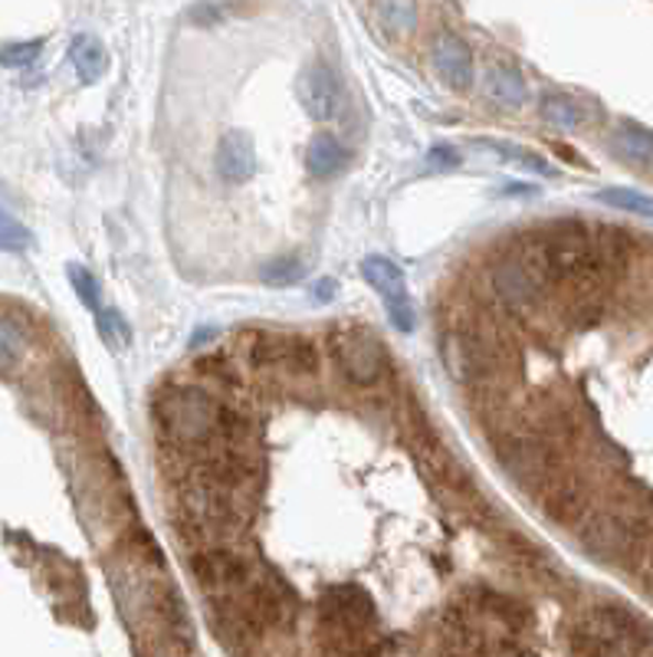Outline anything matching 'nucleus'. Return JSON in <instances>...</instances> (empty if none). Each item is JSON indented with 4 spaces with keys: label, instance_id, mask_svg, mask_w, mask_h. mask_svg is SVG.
<instances>
[{
    "label": "nucleus",
    "instance_id": "nucleus-1",
    "mask_svg": "<svg viewBox=\"0 0 653 657\" xmlns=\"http://www.w3.org/2000/svg\"><path fill=\"white\" fill-rule=\"evenodd\" d=\"M151 421L161 441H168L178 454L217 444H247L254 434V421L247 411L197 385H174L154 394Z\"/></svg>",
    "mask_w": 653,
    "mask_h": 657
},
{
    "label": "nucleus",
    "instance_id": "nucleus-2",
    "mask_svg": "<svg viewBox=\"0 0 653 657\" xmlns=\"http://www.w3.org/2000/svg\"><path fill=\"white\" fill-rule=\"evenodd\" d=\"M319 648L329 657H385L378 608L362 585H332L315 605Z\"/></svg>",
    "mask_w": 653,
    "mask_h": 657
},
{
    "label": "nucleus",
    "instance_id": "nucleus-3",
    "mask_svg": "<svg viewBox=\"0 0 653 657\" xmlns=\"http://www.w3.org/2000/svg\"><path fill=\"white\" fill-rule=\"evenodd\" d=\"M250 526L240 494L211 484H178L174 490V529L188 542L224 545L237 542Z\"/></svg>",
    "mask_w": 653,
    "mask_h": 657
},
{
    "label": "nucleus",
    "instance_id": "nucleus-4",
    "mask_svg": "<svg viewBox=\"0 0 653 657\" xmlns=\"http://www.w3.org/2000/svg\"><path fill=\"white\" fill-rule=\"evenodd\" d=\"M440 352L447 359V369L463 385H490L513 372V342L506 332L493 329L490 322L463 319L450 322L440 336Z\"/></svg>",
    "mask_w": 653,
    "mask_h": 657
},
{
    "label": "nucleus",
    "instance_id": "nucleus-5",
    "mask_svg": "<svg viewBox=\"0 0 653 657\" xmlns=\"http://www.w3.org/2000/svg\"><path fill=\"white\" fill-rule=\"evenodd\" d=\"M263 480V460L247 444H217L178 454V484H211L247 494Z\"/></svg>",
    "mask_w": 653,
    "mask_h": 657
},
{
    "label": "nucleus",
    "instance_id": "nucleus-6",
    "mask_svg": "<svg viewBox=\"0 0 653 657\" xmlns=\"http://www.w3.org/2000/svg\"><path fill=\"white\" fill-rule=\"evenodd\" d=\"M188 569H191V579L197 582V589L217 602V598H231V595H240L244 589H250L254 579L263 572V562L247 555L244 549H237L234 542H224V545L194 549Z\"/></svg>",
    "mask_w": 653,
    "mask_h": 657
},
{
    "label": "nucleus",
    "instance_id": "nucleus-7",
    "mask_svg": "<svg viewBox=\"0 0 653 657\" xmlns=\"http://www.w3.org/2000/svg\"><path fill=\"white\" fill-rule=\"evenodd\" d=\"M490 286L506 309H513L520 316H532L542 309L552 276L545 269L538 247L532 244V247H523L520 254H510L496 263L490 273Z\"/></svg>",
    "mask_w": 653,
    "mask_h": 657
},
{
    "label": "nucleus",
    "instance_id": "nucleus-8",
    "mask_svg": "<svg viewBox=\"0 0 653 657\" xmlns=\"http://www.w3.org/2000/svg\"><path fill=\"white\" fill-rule=\"evenodd\" d=\"M332 356H335V365L345 375V382L355 389H372L388 372V356H385L382 342L375 339V332H368V329L332 332Z\"/></svg>",
    "mask_w": 653,
    "mask_h": 657
},
{
    "label": "nucleus",
    "instance_id": "nucleus-9",
    "mask_svg": "<svg viewBox=\"0 0 653 657\" xmlns=\"http://www.w3.org/2000/svg\"><path fill=\"white\" fill-rule=\"evenodd\" d=\"M496 457L503 460V467L513 480L535 487V490L558 474V444H552L532 431L506 437L496 447Z\"/></svg>",
    "mask_w": 653,
    "mask_h": 657
},
{
    "label": "nucleus",
    "instance_id": "nucleus-10",
    "mask_svg": "<svg viewBox=\"0 0 653 657\" xmlns=\"http://www.w3.org/2000/svg\"><path fill=\"white\" fill-rule=\"evenodd\" d=\"M250 362L257 369H282L289 375H315L319 372V349L306 336L260 332L250 342Z\"/></svg>",
    "mask_w": 653,
    "mask_h": 657
},
{
    "label": "nucleus",
    "instance_id": "nucleus-11",
    "mask_svg": "<svg viewBox=\"0 0 653 657\" xmlns=\"http://www.w3.org/2000/svg\"><path fill=\"white\" fill-rule=\"evenodd\" d=\"M362 276L382 296L385 312H388L394 329L397 332H410L414 329V303L407 296L404 269L394 261H388V257H365L362 261Z\"/></svg>",
    "mask_w": 653,
    "mask_h": 657
},
{
    "label": "nucleus",
    "instance_id": "nucleus-12",
    "mask_svg": "<svg viewBox=\"0 0 653 657\" xmlns=\"http://www.w3.org/2000/svg\"><path fill=\"white\" fill-rule=\"evenodd\" d=\"M296 96H299V106L306 109V116L315 123H329L342 109V83H339L335 70L322 60H312L309 66H302V73L296 80Z\"/></svg>",
    "mask_w": 653,
    "mask_h": 657
},
{
    "label": "nucleus",
    "instance_id": "nucleus-13",
    "mask_svg": "<svg viewBox=\"0 0 653 657\" xmlns=\"http://www.w3.org/2000/svg\"><path fill=\"white\" fill-rule=\"evenodd\" d=\"M538 507L542 513L558 526L581 523L591 513V494L588 484L575 474H555L538 487Z\"/></svg>",
    "mask_w": 653,
    "mask_h": 657
},
{
    "label": "nucleus",
    "instance_id": "nucleus-14",
    "mask_svg": "<svg viewBox=\"0 0 653 657\" xmlns=\"http://www.w3.org/2000/svg\"><path fill=\"white\" fill-rule=\"evenodd\" d=\"M414 457H417L424 477H427L437 490L453 494V497H473V494H477L470 474L463 470V464H460L443 444H437L433 437H420V444H414Z\"/></svg>",
    "mask_w": 653,
    "mask_h": 657
},
{
    "label": "nucleus",
    "instance_id": "nucleus-15",
    "mask_svg": "<svg viewBox=\"0 0 653 657\" xmlns=\"http://www.w3.org/2000/svg\"><path fill=\"white\" fill-rule=\"evenodd\" d=\"M430 63L443 86L453 93H467L473 86V50L457 33H440L430 50Z\"/></svg>",
    "mask_w": 653,
    "mask_h": 657
},
{
    "label": "nucleus",
    "instance_id": "nucleus-16",
    "mask_svg": "<svg viewBox=\"0 0 653 657\" xmlns=\"http://www.w3.org/2000/svg\"><path fill=\"white\" fill-rule=\"evenodd\" d=\"M214 168L217 178L227 184H247L257 174V145L254 135L244 129L224 131L214 151Z\"/></svg>",
    "mask_w": 653,
    "mask_h": 657
},
{
    "label": "nucleus",
    "instance_id": "nucleus-17",
    "mask_svg": "<svg viewBox=\"0 0 653 657\" xmlns=\"http://www.w3.org/2000/svg\"><path fill=\"white\" fill-rule=\"evenodd\" d=\"M538 109H542V116L548 119V126L565 131L585 129V126H591L598 116H604L595 103L578 99V96H568V93H545V96L538 99Z\"/></svg>",
    "mask_w": 653,
    "mask_h": 657
},
{
    "label": "nucleus",
    "instance_id": "nucleus-18",
    "mask_svg": "<svg viewBox=\"0 0 653 657\" xmlns=\"http://www.w3.org/2000/svg\"><path fill=\"white\" fill-rule=\"evenodd\" d=\"M352 165V151L329 131H319L306 148V171L312 181H329Z\"/></svg>",
    "mask_w": 653,
    "mask_h": 657
},
{
    "label": "nucleus",
    "instance_id": "nucleus-19",
    "mask_svg": "<svg viewBox=\"0 0 653 657\" xmlns=\"http://www.w3.org/2000/svg\"><path fill=\"white\" fill-rule=\"evenodd\" d=\"M608 148L614 158L628 165H653V131L638 126V123H621L608 135Z\"/></svg>",
    "mask_w": 653,
    "mask_h": 657
},
{
    "label": "nucleus",
    "instance_id": "nucleus-20",
    "mask_svg": "<svg viewBox=\"0 0 653 657\" xmlns=\"http://www.w3.org/2000/svg\"><path fill=\"white\" fill-rule=\"evenodd\" d=\"M486 93H490V99H496L506 109H523L532 99L523 70H516L510 63H493L486 70Z\"/></svg>",
    "mask_w": 653,
    "mask_h": 657
},
{
    "label": "nucleus",
    "instance_id": "nucleus-21",
    "mask_svg": "<svg viewBox=\"0 0 653 657\" xmlns=\"http://www.w3.org/2000/svg\"><path fill=\"white\" fill-rule=\"evenodd\" d=\"M631 247H634V241H631L628 231L611 227V224L595 227V254H598L604 276H618L631 263Z\"/></svg>",
    "mask_w": 653,
    "mask_h": 657
},
{
    "label": "nucleus",
    "instance_id": "nucleus-22",
    "mask_svg": "<svg viewBox=\"0 0 653 657\" xmlns=\"http://www.w3.org/2000/svg\"><path fill=\"white\" fill-rule=\"evenodd\" d=\"M69 63H73V70L83 83H99L109 70V53L96 36L79 33L69 43Z\"/></svg>",
    "mask_w": 653,
    "mask_h": 657
},
{
    "label": "nucleus",
    "instance_id": "nucleus-23",
    "mask_svg": "<svg viewBox=\"0 0 653 657\" xmlns=\"http://www.w3.org/2000/svg\"><path fill=\"white\" fill-rule=\"evenodd\" d=\"M306 273H309V266L299 254H279V257H272V261H266L260 266V279L266 286H276V289L302 283Z\"/></svg>",
    "mask_w": 653,
    "mask_h": 657
},
{
    "label": "nucleus",
    "instance_id": "nucleus-24",
    "mask_svg": "<svg viewBox=\"0 0 653 657\" xmlns=\"http://www.w3.org/2000/svg\"><path fill=\"white\" fill-rule=\"evenodd\" d=\"M601 204L608 208H618V211H628V214H638V218H651L653 221V198L634 191V188H604L595 194Z\"/></svg>",
    "mask_w": 653,
    "mask_h": 657
},
{
    "label": "nucleus",
    "instance_id": "nucleus-25",
    "mask_svg": "<svg viewBox=\"0 0 653 657\" xmlns=\"http://www.w3.org/2000/svg\"><path fill=\"white\" fill-rule=\"evenodd\" d=\"M480 145H486V148H493V151H500L506 161H513V165H523L525 171H535V174H555V168L545 161V158H538L535 151H528V148H520V145H513V141H500V138H480Z\"/></svg>",
    "mask_w": 653,
    "mask_h": 657
},
{
    "label": "nucleus",
    "instance_id": "nucleus-26",
    "mask_svg": "<svg viewBox=\"0 0 653 657\" xmlns=\"http://www.w3.org/2000/svg\"><path fill=\"white\" fill-rule=\"evenodd\" d=\"M26 352V329L13 319V312H3V326H0V356H3V369L10 372Z\"/></svg>",
    "mask_w": 653,
    "mask_h": 657
},
{
    "label": "nucleus",
    "instance_id": "nucleus-27",
    "mask_svg": "<svg viewBox=\"0 0 653 657\" xmlns=\"http://www.w3.org/2000/svg\"><path fill=\"white\" fill-rule=\"evenodd\" d=\"M96 326H99V336L106 339V346H113V349H122V346H129L131 342L129 322H126L122 312L113 309V306H103V309L96 312Z\"/></svg>",
    "mask_w": 653,
    "mask_h": 657
},
{
    "label": "nucleus",
    "instance_id": "nucleus-28",
    "mask_svg": "<svg viewBox=\"0 0 653 657\" xmlns=\"http://www.w3.org/2000/svg\"><path fill=\"white\" fill-rule=\"evenodd\" d=\"M66 276H69V283H73V289H76V296L83 299V306H86V309H93V312H99L103 306H99V286H96V276H93L86 266H79V263H69V266H66Z\"/></svg>",
    "mask_w": 653,
    "mask_h": 657
},
{
    "label": "nucleus",
    "instance_id": "nucleus-29",
    "mask_svg": "<svg viewBox=\"0 0 653 657\" xmlns=\"http://www.w3.org/2000/svg\"><path fill=\"white\" fill-rule=\"evenodd\" d=\"M43 53V40H26V43H7L3 46V66L7 70H30Z\"/></svg>",
    "mask_w": 653,
    "mask_h": 657
},
{
    "label": "nucleus",
    "instance_id": "nucleus-30",
    "mask_svg": "<svg viewBox=\"0 0 653 657\" xmlns=\"http://www.w3.org/2000/svg\"><path fill=\"white\" fill-rule=\"evenodd\" d=\"M382 20L392 30H410L417 23V10L410 0H382Z\"/></svg>",
    "mask_w": 653,
    "mask_h": 657
},
{
    "label": "nucleus",
    "instance_id": "nucleus-31",
    "mask_svg": "<svg viewBox=\"0 0 653 657\" xmlns=\"http://www.w3.org/2000/svg\"><path fill=\"white\" fill-rule=\"evenodd\" d=\"M0 241H3V251L10 254H26L33 247V237L23 224H17L13 218H3V231H0Z\"/></svg>",
    "mask_w": 653,
    "mask_h": 657
},
{
    "label": "nucleus",
    "instance_id": "nucleus-32",
    "mask_svg": "<svg viewBox=\"0 0 653 657\" xmlns=\"http://www.w3.org/2000/svg\"><path fill=\"white\" fill-rule=\"evenodd\" d=\"M427 165H430L433 171H447V168H457V165H460V155H457L450 145H437V148H430Z\"/></svg>",
    "mask_w": 653,
    "mask_h": 657
},
{
    "label": "nucleus",
    "instance_id": "nucleus-33",
    "mask_svg": "<svg viewBox=\"0 0 653 657\" xmlns=\"http://www.w3.org/2000/svg\"><path fill=\"white\" fill-rule=\"evenodd\" d=\"M188 20H191V23H197V27L221 23V20H224V10H221V3H197V7L188 13Z\"/></svg>",
    "mask_w": 653,
    "mask_h": 657
},
{
    "label": "nucleus",
    "instance_id": "nucleus-34",
    "mask_svg": "<svg viewBox=\"0 0 653 657\" xmlns=\"http://www.w3.org/2000/svg\"><path fill=\"white\" fill-rule=\"evenodd\" d=\"M335 289H339V283H335V279H319V286H315V296H319V299H329Z\"/></svg>",
    "mask_w": 653,
    "mask_h": 657
}]
</instances>
